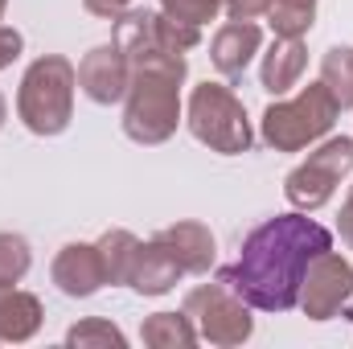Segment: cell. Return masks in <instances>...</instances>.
<instances>
[{
  "label": "cell",
  "instance_id": "4fadbf2b",
  "mask_svg": "<svg viewBox=\"0 0 353 349\" xmlns=\"http://www.w3.org/2000/svg\"><path fill=\"white\" fill-rule=\"evenodd\" d=\"M41 321H46V312L33 292H21L17 283H0V341L21 346V341L37 337Z\"/></svg>",
  "mask_w": 353,
  "mask_h": 349
},
{
  "label": "cell",
  "instance_id": "d4e9b609",
  "mask_svg": "<svg viewBox=\"0 0 353 349\" xmlns=\"http://www.w3.org/2000/svg\"><path fill=\"white\" fill-rule=\"evenodd\" d=\"M128 4H132V0H83V8H87L90 17H103V21L123 17V12H128Z\"/></svg>",
  "mask_w": 353,
  "mask_h": 349
},
{
  "label": "cell",
  "instance_id": "9a60e30c",
  "mask_svg": "<svg viewBox=\"0 0 353 349\" xmlns=\"http://www.w3.org/2000/svg\"><path fill=\"white\" fill-rule=\"evenodd\" d=\"M140 341L148 349H193L201 337L189 321V312H152L144 325H140Z\"/></svg>",
  "mask_w": 353,
  "mask_h": 349
},
{
  "label": "cell",
  "instance_id": "5b68a950",
  "mask_svg": "<svg viewBox=\"0 0 353 349\" xmlns=\"http://www.w3.org/2000/svg\"><path fill=\"white\" fill-rule=\"evenodd\" d=\"M185 312H189L197 337L210 341V346H218V349L243 346V341H251V333H255L251 304L239 300L222 279H218V283L193 288V292L185 296Z\"/></svg>",
  "mask_w": 353,
  "mask_h": 349
},
{
  "label": "cell",
  "instance_id": "484cf974",
  "mask_svg": "<svg viewBox=\"0 0 353 349\" xmlns=\"http://www.w3.org/2000/svg\"><path fill=\"white\" fill-rule=\"evenodd\" d=\"M337 226H341V243L353 251V185H350V197H345V206H341V218H337Z\"/></svg>",
  "mask_w": 353,
  "mask_h": 349
},
{
  "label": "cell",
  "instance_id": "4316f807",
  "mask_svg": "<svg viewBox=\"0 0 353 349\" xmlns=\"http://www.w3.org/2000/svg\"><path fill=\"white\" fill-rule=\"evenodd\" d=\"M4 119H8V103H4V94H0V128H4Z\"/></svg>",
  "mask_w": 353,
  "mask_h": 349
},
{
  "label": "cell",
  "instance_id": "277c9868",
  "mask_svg": "<svg viewBox=\"0 0 353 349\" xmlns=\"http://www.w3.org/2000/svg\"><path fill=\"white\" fill-rule=\"evenodd\" d=\"M185 123L197 136V144H205L210 152H222V157H243L255 144L243 99L230 87H222V83L193 87L189 107H185Z\"/></svg>",
  "mask_w": 353,
  "mask_h": 349
},
{
  "label": "cell",
  "instance_id": "7402d4cb",
  "mask_svg": "<svg viewBox=\"0 0 353 349\" xmlns=\"http://www.w3.org/2000/svg\"><path fill=\"white\" fill-rule=\"evenodd\" d=\"M226 0H161V12H169L173 21H185V25H210L218 12H222Z\"/></svg>",
  "mask_w": 353,
  "mask_h": 349
},
{
  "label": "cell",
  "instance_id": "ba28073f",
  "mask_svg": "<svg viewBox=\"0 0 353 349\" xmlns=\"http://www.w3.org/2000/svg\"><path fill=\"white\" fill-rule=\"evenodd\" d=\"M79 87L87 94L90 103H99V107H111V103H119L128 87H132V62H128V54L115 46V41H107V46H94L87 58L79 62Z\"/></svg>",
  "mask_w": 353,
  "mask_h": 349
},
{
  "label": "cell",
  "instance_id": "3957f363",
  "mask_svg": "<svg viewBox=\"0 0 353 349\" xmlns=\"http://www.w3.org/2000/svg\"><path fill=\"white\" fill-rule=\"evenodd\" d=\"M337 115H341V107L329 94V87L308 83L296 99H279L267 107L263 119H259V136L275 152H304L308 144H316L333 132Z\"/></svg>",
  "mask_w": 353,
  "mask_h": 349
},
{
  "label": "cell",
  "instance_id": "52a82bcc",
  "mask_svg": "<svg viewBox=\"0 0 353 349\" xmlns=\"http://www.w3.org/2000/svg\"><path fill=\"white\" fill-rule=\"evenodd\" d=\"M353 300V263L341 259L333 247L321 251L308 263L304 283H300V308L308 321H333L345 312V304Z\"/></svg>",
  "mask_w": 353,
  "mask_h": 349
},
{
  "label": "cell",
  "instance_id": "7a4b0ae2",
  "mask_svg": "<svg viewBox=\"0 0 353 349\" xmlns=\"http://www.w3.org/2000/svg\"><path fill=\"white\" fill-rule=\"evenodd\" d=\"M74 90H79V70L62 54L37 58L17 90V115L33 136H62L74 119Z\"/></svg>",
  "mask_w": 353,
  "mask_h": 349
},
{
  "label": "cell",
  "instance_id": "d6986e66",
  "mask_svg": "<svg viewBox=\"0 0 353 349\" xmlns=\"http://www.w3.org/2000/svg\"><path fill=\"white\" fill-rule=\"evenodd\" d=\"M136 235L132 230H107L99 239V255L107 267V283H128V267H132V251H136Z\"/></svg>",
  "mask_w": 353,
  "mask_h": 349
},
{
  "label": "cell",
  "instance_id": "5bb4252c",
  "mask_svg": "<svg viewBox=\"0 0 353 349\" xmlns=\"http://www.w3.org/2000/svg\"><path fill=\"white\" fill-rule=\"evenodd\" d=\"M308 66V50H304V37H275L271 50L263 54V70H259V83L267 94H288V90L300 83Z\"/></svg>",
  "mask_w": 353,
  "mask_h": 349
},
{
  "label": "cell",
  "instance_id": "83f0119b",
  "mask_svg": "<svg viewBox=\"0 0 353 349\" xmlns=\"http://www.w3.org/2000/svg\"><path fill=\"white\" fill-rule=\"evenodd\" d=\"M4 8H8V0H0V17H4Z\"/></svg>",
  "mask_w": 353,
  "mask_h": 349
},
{
  "label": "cell",
  "instance_id": "6da1fadb",
  "mask_svg": "<svg viewBox=\"0 0 353 349\" xmlns=\"http://www.w3.org/2000/svg\"><path fill=\"white\" fill-rule=\"evenodd\" d=\"M333 247V235L304 210L275 214L243 239V251L222 267V283L259 312H292L300 304V283L308 263Z\"/></svg>",
  "mask_w": 353,
  "mask_h": 349
},
{
  "label": "cell",
  "instance_id": "ac0fdd59",
  "mask_svg": "<svg viewBox=\"0 0 353 349\" xmlns=\"http://www.w3.org/2000/svg\"><path fill=\"white\" fill-rule=\"evenodd\" d=\"M66 346L70 349H123L128 337H123L119 325L99 321V317H87V321H79V325L66 329Z\"/></svg>",
  "mask_w": 353,
  "mask_h": 349
},
{
  "label": "cell",
  "instance_id": "603a6c76",
  "mask_svg": "<svg viewBox=\"0 0 353 349\" xmlns=\"http://www.w3.org/2000/svg\"><path fill=\"white\" fill-rule=\"evenodd\" d=\"M25 50V37L12 29V25H0V70H8Z\"/></svg>",
  "mask_w": 353,
  "mask_h": 349
},
{
  "label": "cell",
  "instance_id": "8992f818",
  "mask_svg": "<svg viewBox=\"0 0 353 349\" xmlns=\"http://www.w3.org/2000/svg\"><path fill=\"white\" fill-rule=\"evenodd\" d=\"M353 173V136H333L325 140L316 152H308V161H300L288 181H283V193L296 210L312 214L321 206L333 201L337 185Z\"/></svg>",
  "mask_w": 353,
  "mask_h": 349
},
{
  "label": "cell",
  "instance_id": "cb8c5ba5",
  "mask_svg": "<svg viewBox=\"0 0 353 349\" xmlns=\"http://www.w3.org/2000/svg\"><path fill=\"white\" fill-rule=\"evenodd\" d=\"M267 4L271 0H226V17L230 21H255V17H267Z\"/></svg>",
  "mask_w": 353,
  "mask_h": 349
},
{
  "label": "cell",
  "instance_id": "ffe728a7",
  "mask_svg": "<svg viewBox=\"0 0 353 349\" xmlns=\"http://www.w3.org/2000/svg\"><path fill=\"white\" fill-rule=\"evenodd\" d=\"M152 37L169 54H189V50L201 46V29L197 25H185V21H173L169 12H152Z\"/></svg>",
  "mask_w": 353,
  "mask_h": 349
},
{
  "label": "cell",
  "instance_id": "9c48e42d",
  "mask_svg": "<svg viewBox=\"0 0 353 349\" xmlns=\"http://www.w3.org/2000/svg\"><path fill=\"white\" fill-rule=\"evenodd\" d=\"M54 283L62 296L70 300H87L94 296L103 283H107V267H103V255H99V243H66L54 259Z\"/></svg>",
  "mask_w": 353,
  "mask_h": 349
},
{
  "label": "cell",
  "instance_id": "44dd1931",
  "mask_svg": "<svg viewBox=\"0 0 353 349\" xmlns=\"http://www.w3.org/2000/svg\"><path fill=\"white\" fill-rule=\"evenodd\" d=\"M29 263H33L29 243L12 230H0V283H21L29 275Z\"/></svg>",
  "mask_w": 353,
  "mask_h": 349
},
{
  "label": "cell",
  "instance_id": "2e32d148",
  "mask_svg": "<svg viewBox=\"0 0 353 349\" xmlns=\"http://www.w3.org/2000/svg\"><path fill=\"white\" fill-rule=\"evenodd\" d=\"M321 83L337 99V107H353V46H329L321 58Z\"/></svg>",
  "mask_w": 353,
  "mask_h": 349
},
{
  "label": "cell",
  "instance_id": "8fae6325",
  "mask_svg": "<svg viewBox=\"0 0 353 349\" xmlns=\"http://www.w3.org/2000/svg\"><path fill=\"white\" fill-rule=\"evenodd\" d=\"M259 50H263V29L255 21H226L210 41V58L226 79H243V70Z\"/></svg>",
  "mask_w": 353,
  "mask_h": 349
},
{
  "label": "cell",
  "instance_id": "30bf717a",
  "mask_svg": "<svg viewBox=\"0 0 353 349\" xmlns=\"http://www.w3.org/2000/svg\"><path fill=\"white\" fill-rule=\"evenodd\" d=\"M181 275H185V267L176 263V255L161 239L136 243L132 267H128V288H136L140 296H165V292H173V283Z\"/></svg>",
  "mask_w": 353,
  "mask_h": 349
},
{
  "label": "cell",
  "instance_id": "7c38bea8",
  "mask_svg": "<svg viewBox=\"0 0 353 349\" xmlns=\"http://www.w3.org/2000/svg\"><path fill=\"white\" fill-rule=\"evenodd\" d=\"M157 239L176 255V263L185 267V275H205L214 267V259H218V247H214V235H210L205 222H173Z\"/></svg>",
  "mask_w": 353,
  "mask_h": 349
},
{
  "label": "cell",
  "instance_id": "e0dca14e",
  "mask_svg": "<svg viewBox=\"0 0 353 349\" xmlns=\"http://www.w3.org/2000/svg\"><path fill=\"white\" fill-rule=\"evenodd\" d=\"M316 21V0H271L267 4V25L275 37H304Z\"/></svg>",
  "mask_w": 353,
  "mask_h": 349
}]
</instances>
